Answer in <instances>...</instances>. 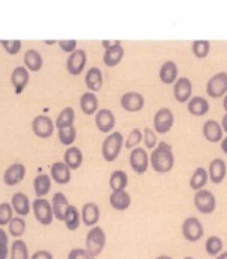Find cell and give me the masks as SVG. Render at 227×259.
<instances>
[{
    "mask_svg": "<svg viewBox=\"0 0 227 259\" xmlns=\"http://www.w3.org/2000/svg\"><path fill=\"white\" fill-rule=\"evenodd\" d=\"M25 68L29 72H39L43 68V57L35 49H29L24 54Z\"/></svg>",
    "mask_w": 227,
    "mask_h": 259,
    "instance_id": "26",
    "label": "cell"
},
{
    "mask_svg": "<svg viewBox=\"0 0 227 259\" xmlns=\"http://www.w3.org/2000/svg\"><path fill=\"white\" fill-rule=\"evenodd\" d=\"M83 152L77 148V146H69L68 149L65 150V155H64V163L70 169H79L83 164Z\"/></svg>",
    "mask_w": 227,
    "mask_h": 259,
    "instance_id": "25",
    "label": "cell"
},
{
    "mask_svg": "<svg viewBox=\"0 0 227 259\" xmlns=\"http://www.w3.org/2000/svg\"><path fill=\"white\" fill-rule=\"evenodd\" d=\"M183 259H194V258H192V256H186V258H183Z\"/></svg>",
    "mask_w": 227,
    "mask_h": 259,
    "instance_id": "56",
    "label": "cell"
},
{
    "mask_svg": "<svg viewBox=\"0 0 227 259\" xmlns=\"http://www.w3.org/2000/svg\"><path fill=\"white\" fill-rule=\"evenodd\" d=\"M208 180H209V175H208V171L203 167H197L196 171L193 172L192 178H190V182H189V186L192 188L193 190H198L204 189V186L207 185Z\"/></svg>",
    "mask_w": 227,
    "mask_h": 259,
    "instance_id": "32",
    "label": "cell"
},
{
    "mask_svg": "<svg viewBox=\"0 0 227 259\" xmlns=\"http://www.w3.org/2000/svg\"><path fill=\"white\" fill-rule=\"evenodd\" d=\"M124 137L120 131H114L112 134H109L102 142V148H101V153L104 157L105 161L112 163L117 159L120 155V152L124 146Z\"/></svg>",
    "mask_w": 227,
    "mask_h": 259,
    "instance_id": "2",
    "label": "cell"
},
{
    "mask_svg": "<svg viewBox=\"0 0 227 259\" xmlns=\"http://www.w3.org/2000/svg\"><path fill=\"white\" fill-rule=\"evenodd\" d=\"M58 46H60V49L65 53H69L72 54L73 51H76L77 49V40H60L58 41Z\"/></svg>",
    "mask_w": 227,
    "mask_h": 259,
    "instance_id": "46",
    "label": "cell"
},
{
    "mask_svg": "<svg viewBox=\"0 0 227 259\" xmlns=\"http://www.w3.org/2000/svg\"><path fill=\"white\" fill-rule=\"evenodd\" d=\"M85 85L91 93H97L104 85V75L99 68H91L85 75Z\"/></svg>",
    "mask_w": 227,
    "mask_h": 259,
    "instance_id": "27",
    "label": "cell"
},
{
    "mask_svg": "<svg viewBox=\"0 0 227 259\" xmlns=\"http://www.w3.org/2000/svg\"><path fill=\"white\" fill-rule=\"evenodd\" d=\"M204 138L209 142H222L223 140V128L220 123H217L216 120H207L204 123L203 127Z\"/></svg>",
    "mask_w": 227,
    "mask_h": 259,
    "instance_id": "19",
    "label": "cell"
},
{
    "mask_svg": "<svg viewBox=\"0 0 227 259\" xmlns=\"http://www.w3.org/2000/svg\"><path fill=\"white\" fill-rule=\"evenodd\" d=\"M87 64V53L83 49H77L69 54L66 60V69L72 76H80Z\"/></svg>",
    "mask_w": 227,
    "mask_h": 259,
    "instance_id": "9",
    "label": "cell"
},
{
    "mask_svg": "<svg viewBox=\"0 0 227 259\" xmlns=\"http://www.w3.org/2000/svg\"><path fill=\"white\" fill-rule=\"evenodd\" d=\"M68 259H95L87 252V249L73 248L68 254Z\"/></svg>",
    "mask_w": 227,
    "mask_h": 259,
    "instance_id": "47",
    "label": "cell"
},
{
    "mask_svg": "<svg viewBox=\"0 0 227 259\" xmlns=\"http://www.w3.org/2000/svg\"><path fill=\"white\" fill-rule=\"evenodd\" d=\"M150 165L158 174H168L171 172L175 165V156H173L172 146L168 142H160L153 149L150 155Z\"/></svg>",
    "mask_w": 227,
    "mask_h": 259,
    "instance_id": "1",
    "label": "cell"
},
{
    "mask_svg": "<svg viewBox=\"0 0 227 259\" xmlns=\"http://www.w3.org/2000/svg\"><path fill=\"white\" fill-rule=\"evenodd\" d=\"M109 185H110V189L113 190V192L125 190L127 185H128V175L123 169H116V171H113L110 174Z\"/></svg>",
    "mask_w": 227,
    "mask_h": 259,
    "instance_id": "31",
    "label": "cell"
},
{
    "mask_svg": "<svg viewBox=\"0 0 227 259\" xmlns=\"http://www.w3.org/2000/svg\"><path fill=\"white\" fill-rule=\"evenodd\" d=\"M33 189H35L36 196L39 199H41L51 189V177L47 174L37 175L35 180H33Z\"/></svg>",
    "mask_w": 227,
    "mask_h": 259,
    "instance_id": "34",
    "label": "cell"
},
{
    "mask_svg": "<svg viewBox=\"0 0 227 259\" xmlns=\"http://www.w3.org/2000/svg\"><path fill=\"white\" fill-rule=\"evenodd\" d=\"M205 251L209 256H219L223 252V240L219 236H209L205 241Z\"/></svg>",
    "mask_w": 227,
    "mask_h": 259,
    "instance_id": "37",
    "label": "cell"
},
{
    "mask_svg": "<svg viewBox=\"0 0 227 259\" xmlns=\"http://www.w3.org/2000/svg\"><path fill=\"white\" fill-rule=\"evenodd\" d=\"M207 94L211 98H222L227 94V73L219 72L207 83Z\"/></svg>",
    "mask_w": 227,
    "mask_h": 259,
    "instance_id": "8",
    "label": "cell"
},
{
    "mask_svg": "<svg viewBox=\"0 0 227 259\" xmlns=\"http://www.w3.org/2000/svg\"><path fill=\"white\" fill-rule=\"evenodd\" d=\"M51 207H53L54 218H57L58 221H64L65 215H66V211L69 208L68 197H66L62 192H57V193L53 196V200H51Z\"/></svg>",
    "mask_w": 227,
    "mask_h": 259,
    "instance_id": "23",
    "label": "cell"
},
{
    "mask_svg": "<svg viewBox=\"0 0 227 259\" xmlns=\"http://www.w3.org/2000/svg\"><path fill=\"white\" fill-rule=\"evenodd\" d=\"M32 209H33V214H35V218L37 220V222L41 225H50L54 220V212H53V207H51V203L47 201L46 199H37L32 203Z\"/></svg>",
    "mask_w": 227,
    "mask_h": 259,
    "instance_id": "7",
    "label": "cell"
},
{
    "mask_svg": "<svg viewBox=\"0 0 227 259\" xmlns=\"http://www.w3.org/2000/svg\"><path fill=\"white\" fill-rule=\"evenodd\" d=\"M77 138V130L76 127H69V128L58 130V140L64 146H70Z\"/></svg>",
    "mask_w": 227,
    "mask_h": 259,
    "instance_id": "40",
    "label": "cell"
},
{
    "mask_svg": "<svg viewBox=\"0 0 227 259\" xmlns=\"http://www.w3.org/2000/svg\"><path fill=\"white\" fill-rule=\"evenodd\" d=\"M54 123L53 120L50 119L49 116L40 115L36 116L33 121H32V130L35 135H37L39 138H49L54 133Z\"/></svg>",
    "mask_w": 227,
    "mask_h": 259,
    "instance_id": "12",
    "label": "cell"
},
{
    "mask_svg": "<svg viewBox=\"0 0 227 259\" xmlns=\"http://www.w3.org/2000/svg\"><path fill=\"white\" fill-rule=\"evenodd\" d=\"M74 119H76V113H74L73 108H65V109L61 110V113L58 115L57 120H55V127L58 130L69 128V127H73Z\"/></svg>",
    "mask_w": 227,
    "mask_h": 259,
    "instance_id": "33",
    "label": "cell"
},
{
    "mask_svg": "<svg viewBox=\"0 0 227 259\" xmlns=\"http://www.w3.org/2000/svg\"><path fill=\"white\" fill-rule=\"evenodd\" d=\"M121 108L128 113H137L139 110L144 109L145 98L144 95L139 94L137 91H127L125 94L121 95L120 100Z\"/></svg>",
    "mask_w": 227,
    "mask_h": 259,
    "instance_id": "10",
    "label": "cell"
},
{
    "mask_svg": "<svg viewBox=\"0 0 227 259\" xmlns=\"http://www.w3.org/2000/svg\"><path fill=\"white\" fill-rule=\"evenodd\" d=\"M157 133L153 128L145 127L144 128V142L148 149H156L157 146Z\"/></svg>",
    "mask_w": 227,
    "mask_h": 259,
    "instance_id": "44",
    "label": "cell"
},
{
    "mask_svg": "<svg viewBox=\"0 0 227 259\" xmlns=\"http://www.w3.org/2000/svg\"><path fill=\"white\" fill-rule=\"evenodd\" d=\"M129 165L137 174H145L149 168V156L145 148H135L129 155Z\"/></svg>",
    "mask_w": 227,
    "mask_h": 259,
    "instance_id": "11",
    "label": "cell"
},
{
    "mask_svg": "<svg viewBox=\"0 0 227 259\" xmlns=\"http://www.w3.org/2000/svg\"><path fill=\"white\" fill-rule=\"evenodd\" d=\"M65 226L68 228V230H77L80 226V222H81V212H80L77 207L74 205H69V208L66 211V215H65Z\"/></svg>",
    "mask_w": 227,
    "mask_h": 259,
    "instance_id": "35",
    "label": "cell"
},
{
    "mask_svg": "<svg viewBox=\"0 0 227 259\" xmlns=\"http://www.w3.org/2000/svg\"><path fill=\"white\" fill-rule=\"evenodd\" d=\"M80 108L83 110L84 115H97V112H98V98H97L95 93H91V91L84 93L81 95V98H80Z\"/></svg>",
    "mask_w": 227,
    "mask_h": 259,
    "instance_id": "29",
    "label": "cell"
},
{
    "mask_svg": "<svg viewBox=\"0 0 227 259\" xmlns=\"http://www.w3.org/2000/svg\"><path fill=\"white\" fill-rule=\"evenodd\" d=\"M156 259H172L171 256H168V255H161V256H157Z\"/></svg>",
    "mask_w": 227,
    "mask_h": 259,
    "instance_id": "54",
    "label": "cell"
},
{
    "mask_svg": "<svg viewBox=\"0 0 227 259\" xmlns=\"http://www.w3.org/2000/svg\"><path fill=\"white\" fill-rule=\"evenodd\" d=\"M192 93L193 84L188 77H180V79L176 80V83L173 84V97H175V100L178 101V102H180V104L189 102L190 98H192Z\"/></svg>",
    "mask_w": 227,
    "mask_h": 259,
    "instance_id": "14",
    "label": "cell"
},
{
    "mask_svg": "<svg viewBox=\"0 0 227 259\" xmlns=\"http://www.w3.org/2000/svg\"><path fill=\"white\" fill-rule=\"evenodd\" d=\"M11 207L18 217H26L30 212V201L29 197L22 192H17L11 197Z\"/></svg>",
    "mask_w": 227,
    "mask_h": 259,
    "instance_id": "22",
    "label": "cell"
},
{
    "mask_svg": "<svg viewBox=\"0 0 227 259\" xmlns=\"http://www.w3.org/2000/svg\"><path fill=\"white\" fill-rule=\"evenodd\" d=\"M220 148H222L223 153H226L227 155V137L226 138H223L222 142H220Z\"/></svg>",
    "mask_w": 227,
    "mask_h": 259,
    "instance_id": "50",
    "label": "cell"
},
{
    "mask_svg": "<svg viewBox=\"0 0 227 259\" xmlns=\"http://www.w3.org/2000/svg\"><path fill=\"white\" fill-rule=\"evenodd\" d=\"M26 229V222L22 217H14L9 224V234L13 237H21Z\"/></svg>",
    "mask_w": 227,
    "mask_h": 259,
    "instance_id": "39",
    "label": "cell"
},
{
    "mask_svg": "<svg viewBox=\"0 0 227 259\" xmlns=\"http://www.w3.org/2000/svg\"><path fill=\"white\" fill-rule=\"evenodd\" d=\"M193 203H194V207L198 212L204 215L212 214L216 209V197L211 190L201 189L196 192L194 197H193Z\"/></svg>",
    "mask_w": 227,
    "mask_h": 259,
    "instance_id": "4",
    "label": "cell"
},
{
    "mask_svg": "<svg viewBox=\"0 0 227 259\" xmlns=\"http://www.w3.org/2000/svg\"><path fill=\"white\" fill-rule=\"evenodd\" d=\"M223 108H224V110H226L227 113V94L226 97H224V100H223Z\"/></svg>",
    "mask_w": 227,
    "mask_h": 259,
    "instance_id": "53",
    "label": "cell"
},
{
    "mask_svg": "<svg viewBox=\"0 0 227 259\" xmlns=\"http://www.w3.org/2000/svg\"><path fill=\"white\" fill-rule=\"evenodd\" d=\"M220 124H222L223 131H226V133H227V113H226V115H224V116H223L222 123H220Z\"/></svg>",
    "mask_w": 227,
    "mask_h": 259,
    "instance_id": "51",
    "label": "cell"
},
{
    "mask_svg": "<svg viewBox=\"0 0 227 259\" xmlns=\"http://www.w3.org/2000/svg\"><path fill=\"white\" fill-rule=\"evenodd\" d=\"M121 45V41L119 40H104L102 41V46H104V49H112V47H116V46H120Z\"/></svg>",
    "mask_w": 227,
    "mask_h": 259,
    "instance_id": "49",
    "label": "cell"
},
{
    "mask_svg": "<svg viewBox=\"0 0 227 259\" xmlns=\"http://www.w3.org/2000/svg\"><path fill=\"white\" fill-rule=\"evenodd\" d=\"M216 259H227V251H223L222 254L216 256Z\"/></svg>",
    "mask_w": 227,
    "mask_h": 259,
    "instance_id": "52",
    "label": "cell"
},
{
    "mask_svg": "<svg viewBox=\"0 0 227 259\" xmlns=\"http://www.w3.org/2000/svg\"><path fill=\"white\" fill-rule=\"evenodd\" d=\"M9 234L6 230L0 228V259H7L9 258Z\"/></svg>",
    "mask_w": 227,
    "mask_h": 259,
    "instance_id": "45",
    "label": "cell"
},
{
    "mask_svg": "<svg viewBox=\"0 0 227 259\" xmlns=\"http://www.w3.org/2000/svg\"><path fill=\"white\" fill-rule=\"evenodd\" d=\"M182 234L185 240L190 243H197L203 239L204 226L201 221L196 217H188L182 224Z\"/></svg>",
    "mask_w": 227,
    "mask_h": 259,
    "instance_id": "5",
    "label": "cell"
},
{
    "mask_svg": "<svg viewBox=\"0 0 227 259\" xmlns=\"http://www.w3.org/2000/svg\"><path fill=\"white\" fill-rule=\"evenodd\" d=\"M208 175H209V180L212 181L213 184H222L227 175V165L226 161L220 157L213 159L211 161V164L208 167Z\"/></svg>",
    "mask_w": 227,
    "mask_h": 259,
    "instance_id": "18",
    "label": "cell"
},
{
    "mask_svg": "<svg viewBox=\"0 0 227 259\" xmlns=\"http://www.w3.org/2000/svg\"><path fill=\"white\" fill-rule=\"evenodd\" d=\"M179 75V68L175 61H165L161 68H160V72H158V76H160V81L164 83V84H175L176 80H178Z\"/></svg>",
    "mask_w": 227,
    "mask_h": 259,
    "instance_id": "17",
    "label": "cell"
},
{
    "mask_svg": "<svg viewBox=\"0 0 227 259\" xmlns=\"http://www.w3.org/2000/svg\"><path fill=\"white\" fill-rule=\"evenodd\" d=\"M192 51L196 58L204 60V58H207L211 51V43L208 40H196V41H193Z\"/></svg>",
    "mask_w": 227,
    "mask_h": 259,
    "instance_id": "38",
    "label": "cell"
},
{
    "mask_svg": "<svg viewBox=\"0 0 227 259\" xmlns=\"http://www.w3.org/2000/svg\"><path fill=\"white\" fill-rule=\"evenodd\" d=\"M141 141H144V131H141L139 128H133L131 130V133H129L128 137H127V140H125L124 145H125L127 149H135V148H138L139 146Z\"/></svg>",
    "mask_w": 227,
    "mask_h": 259,
    "instance_id": "41",
    "label": "cell"
},
{
    "mask_svg": "<svg viewBox=\"0 0 227 259\" xmlns=\"http://www.w3.org/2000/svg\"><path fill=\"white\" fill-rule=\"evenodd\" d=\"M44 43L46 45H54V43H57V41H55V40H46Z\"/></svg>",
    "mask_w": 227,
    "mask_h": 259,
    "instance_id": "55",
    "label": "cell"
},
{
    "mask_svg": "<svg viewBox=\"0 0 227 259\" xmlns=\"http://www.w3.org/2000/svg\"><path fill=\"white\" fill-rule=\"evenodd\" d=\"M29 70L25 66H17L13 72H11V84L14 87L15 94H21L25 90V87L29 84Z\"/></svg>",
    "mask_w": 227,
    "mask_h": 259,
    "instance_id": "15",
    "label": "cell"
},
{
    "mask_svg": "<svg viewBox=\"0 0 227 259\" xmlns=\"http://www.w3.org/2000/svg\"><path fill=\"white\" fill-rule=\"evenodd\" d=\"M50 177L54 182L60 185L69 184L70 181V168L65 164L64 161H57L50 168Z\"/></svg>",
    "mask_w": 227,
    "mask_h": 259,
    "instance_id": "21",
    "label": "cell"
},
{
    "mask_svg": "<svg viewBox=\"0 0 227 259\" xmlns=\"http://www.w3.org/2000/svg\"><path fill=\"white\" fill-rule=\"evenodd\" d=\"M173 121H175V116L172 110L169 108H160L153 117L154 131L157 134H167L173 127Z\"/></svg>",
    "mask_w": 227,
    "mask_h": 259,
    "instance_id": "6",
    "label": "cell"
},
{
    "mask_svg": "<svg viewBox=\"0 0 227 259\" xmlns=\"http://www.w3.org/2000/svg\"><path fill=\"white\" fill-rule=\"evenodd\" d=\"M30 259H54L53 254L46 251V249H40V251H36L35 254L30 256Z\"/></svg>",
    "mask_w": 227,
    "mask_h": 259,
    "instance_id": "48",
    "label": "cell"
},
{
    "mask_svg": "<svg viewBox=\"0 0 227 259\" xmlns=\"http://www.w3.org/2000/svg\"><path fill=\"white\" fill-rule=\"evenodd\" d=\"M10 259H30L29 249L24 240H15L11 244Z\"/></svg>",
    "mask_w": 227,
    "mask_h": 259,
    "instance_id": "36",
    "label": "cell"
},
{
    "mask_svg": "<svg viewBox=\"0 0 227 259\" xmlns=\"http://www.w3.org/2000/svg\"><path fill=\"white\" fill-rule=\"evenodd\" d=\"M106 245V233L101 226H93L85 237V249L93 258H97Z\"/></svg>",
    "mask_w": 227,
    "mask_h": 259,
    "instance_id": "3",
    "label": "cell"
},
{
    "mask_svg": "<svg viewBox=\"0 0 227 259\" xmlns=\"http://www.w3.org/2000/svg\"><path fill=\"white\" fill-rule=\"evenodd\" d=\"M0 46L5 49L7 54L15 55L21 51L22 43H21V40H0Z\"/></svg>",
    "mask_w": 227,
    "mask_h": 259,
    "instance_id": "43",
    "label": "cell"
},
{
    "mask_svg": "<svg viewBox=\"0 0 227 259\" xmlns=\"http://www.w3.org/2000/svg\"><path fill=\"white\" fill-rule=\"evenodd\" d=\"M188 110L190 115L197 116V117L207 115L209 112V102L204 97H200V95L193 97L188 102Z\"/></svg>",
    "mask_w": 227,
    "mask_h": 259,
    "instance_id": "28",
    "label": "cell"
},
{
    "mask_svg": "<svg viewBox=\"0 0 227 259\" xmlns=\"http://www.w3.org/2000/svg\"><path fill=\"white\" fill-rule=\"evenodd\" d=\"M13 214H14V209L10 203H2L0 204V226L10 224V221L14 218Z\"/></svg>",
    "mask_w": 227,
    "mask_h": 259,
    "instance_id": "42",
    "label": "cell"
},
{
    "mask_svg": "<svg viewBox=\"0 0 227 259\" xmlns=\"http://www.w3.org/2000/svg\"><path fill=\"white\" fill-rule=\"evenodd\" d=\"M99 218H101V211L99 207L95 204L94 201H88L83 205L81 209V220L85 226H97Z\"/></svg>",
    "mask_w": 227,
    "mask_h": 259,
    "instance_id": "24",
    "label": "cell"
},
{
    "mask_svg": "<svg viewBox=\"0 0 227 259\" xmlns=\"http://www.w3.org/2000/svg\"><path fill=\"white\" fill-rule=\"evenodd\" d=\"M124 58V47L123 45L116 46L112 49H106L104 53V64L108 68H113L123 61Z\"/></svg>",
    "mask_w": 227,
    "mask_h": 259,
    "instance_id": "30",
    "label": "cell"
},
{
    "mask_svg": "<svg viewBox=\"0 0 227 259\" xmlns=\"http://www.w3.org/2000/svg\"><path fill=\"white\" fill-rule=\"evenodd\" d=\"M95 125L101 133H110L116 125V117L110 109H99L95 115Z\"/></svg>",
    "mask_w": 227,
    "mask_h": 259,
    "instance_id": "13",
    "label": "cell"
},
{
    "mask_svg": "<svg viewBox=\"0 0 227 259\" xmlns=\"http://www.w3.org/2000/svg\"><path fill=\"white\" fill-rule=\"evenodd\" d=\"M25 172H26L25 165L21 164V163H15V164L9 165L6 168L5 174H3V181L9 186H15V185H18L24 181Z\"/></svg>",
    "mask_w": 227,
    "mask_h": 259,
    "instance_id": "16",
    "label": "cell"
},
{
    "mask_svg": "<svg viewBox=\"0 0 227 259\" xmlns=\"http://www.w3.org/2000/svg\"><path fill=\"white\" fill-rule=\"evenodd\" d=\"M131 194L127 190H119V192H112L109 196V203L112 205V208L116 211H125L131 205Z\"/></svg>",
    "mask_w": 227,
    "mask_h": 259,
    "instance_id": "20",
    "label": "cell"
}]
</instances>
